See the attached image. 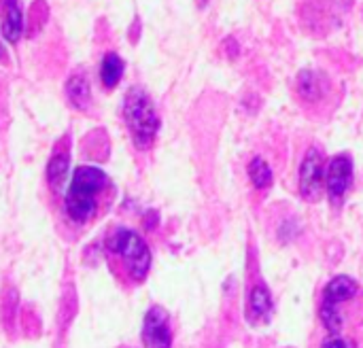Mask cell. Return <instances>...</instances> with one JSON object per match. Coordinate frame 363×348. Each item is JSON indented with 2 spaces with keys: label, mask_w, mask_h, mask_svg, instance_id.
Here are the masks:
<instances>
[{
  "label": "cell",
  "mask_w": 363,
  "mask_h": 348,
  "mask_svg": "<svg viewBox=\"0 0 363 348\" xmlns=\"http://www.w3.org/2000/svg\"><path fill=\"white\" fill-rule=\"evenodd\" d=\"M323 155L317 147L308 149L300 166V193L306 202H319L323 193Z\"/></svg>",
  "instance_id": "cell-5"
},
{
  "label": "cell",
  "mask_w": 363,
  "mask_h": 348,
  "mask_svg": "<svg viewBox=\"0 0 363 348\" xmlns=\"http://www.w3.org/2000/svg\"><path fill=\"white\" fill-rule=\"evenodd\" d=\"M143 344L145 348H170L172 332L168 313L162 306H151L143 321Z\"/></svg>",
  "instance_id": "cell-6"
},
{
  "label": "cell",
  "mask_w": 363,
  "mask_h": 348,
  "mask_svg": "<svg viewBox=\"0 0 363 348\" xmlns=\"http://www.w3.org/2000/svg\"><path fill=\"white\" fill-rule=\"evenodd\" d=\"M321 323L328 336H353L363 327V289L351 276H336L323 289Z\"/></svg>",
  "instance_id": "cell-3"
},
{
  "label": "cell",
  "mask_w": 363,
  "mask_h": 348,
  "mask_svg": "<svg viewBox=\"0 0 363 348\" xmlns=\"http://www.w3.org/2000/svg\"><path fill=\"white\" fill-rule=\"evenodd\" d=\"M123 70H125V64L123 60L115 53V51H108L104 57H102V66H100V81L106 89H113L117 87V83L121 81L123 77Z\"/></svg>",
  "instance_id": "cell-13"
},
{
  "label": "cell",
  "mask_w": 363,
  "mask_h": 348,
  "mask_svg": "<svg viewBox=\"0 0 363 348\" xmlns=\"http://www.w3.org/2000/svg\"><path fill=\"white\" fill-rule=\"evenodd\" d=\"M123 119L130 130L134 147L140 151L151 149L160 130V117L151 96L143 87L128 89L123 100Z\"/></svg>",
  "instance_id": "cell-4"
},
{
  "label": "cell",
  "mask_w": 363,
  "mask_h": 348,
  "mask_svg": "<svg viewBox=\"0 0 363 348\" xmlns=\"http://www.w3.org/2000/svg\"><path fill=\"white\" fill-rule=\"evenodd\" d=\"M0 32L11 45H15L23 30V13L19 0H0Z\"/></svg>",
  "instance_id": "cell-11"
},
{
  "label": "cell",
  "mask_w": 363,
  "mask_h": 348,
  "mask_svg": "<svg viewBox=\"0 0 363 348\" xmlns=\"http://www.w3.org/2000/svg\"><path fill=\"white\" fill-rule=\"evenodd\" d=\"M104 259L115 281L125 289L143 285L151 270V251L147 242L140 234L123 225H117L106 234Z\"/></svg>",
  "instance_id": "cell-2"
},
{
  "label": "cell",
  "mask_w": 363,
  "mask_h": 348,
  "mask_svg": "<svg viewBox=\"0 0 363 348\" xmlns=\"http://www.w3.org/2000/svg\"><path fill=\"white\" fill-rule=\"evenodd\" d=\"M66 98L77 111H87L91 104V87L85 72H74L66 81Z\"/></svg>",
  "instance_id": "cell-12"
},
{
  "label": "cell",
  "mask_w": 363,
  "mask_h": 348,
  "mask_svg": "<svg viewBox=\"0 0 363 348\" xmlns=\"http://www.w3.org/2000/svg\"><path fill=\"white\" fill-rule=\"evenodd\" d=\"M62 145L55 147L53 155L49 157L47 164V183L53 196L64 193V185L68 179V168H70V153H68V138L60 140Z\"/></svg>",
  "instance_id": "cell-9"
},
{
  "label": "cell",
  "mask_w": 363,
  "mask_h": 348,
  "mask_svg": "<svg viewBox=\"0 0 363 348\" xmlns=\"http://www.w3.org/2000/svg\"><path fill=\"white\" fill-rule=\"evenodd\" d=\"M353 176V162L349 155H338L330 162L328 172H325V185L330 191V198L342 200Z\"/></svg>",
  "instance_id": "cell-8"
},
{
  "label": "cell",
  "mask_w": 363,
  "mask_h": 348,
  "mask_svg": "<svg viewBox=\"0 0 363 348\" xmlns=\"http://www.w3.org/2000/svg\"><path fill=\"white\" fill-rule=\"evenodd\" d=\"M330 81L317 70H302L298 74V96L306 104H319L328 98Z\"/></svg>",
  "instance_id": "cell-10"
},
{
  "label": "cell",
  "mask_w": 363,
  "mask_h": 348,
  "mask_svg": "<svg viewBox=\"0 0 363 348\" xmlns=\"http://www.w3.org/2000/svg\"><path fill=\"white\" fill-rule=\"evenodd\" d=\"M249 176L257 189H268L272 185V170L266 164V159H262V157H255L249 164Z\"/></svg>",
  "instance_id": "cell-14"
},
{
  "label": "cell",
  "mask_w": 363,
  "mask_h": 348,
  "mask_svg": "<svg viewBox=\"0 0 363 348\" xmlns=\"http://www.w3.org/2000/svg\"><path fill=\"white\" fill-rule=\"evenodd\" d=\"M0 62H6V51H4L2 43H0Z\"/></svg>",
  "instance_id": "cell-16"
},
{
  "label": "cell",
  "mask_w": 363,
  "mask_h": 348,
  "mask_svg": "<svg viewBox=\"0 0 363 348\" xmlns=\"http://www.w3.org/2000/svg\"><path fill=\"white\" fill-rule=\"evenodd\" d=\"M115 198L117 187L106 172L96 166H79L62 198L64 225L85 232L111 211Z\"/></svg>",
  "instance_id": "cell-1"
},
{
  "label": "cell",
  "mask_w": 363,
  "mask_h": 348,
  "mask_svg": "<svg viewBox=\"0 0 363 348\" xmlns=\"http://www.w3.org/2000/svg\"><path fill=\"white\" fill-rule=\"evenodd\" d=\"M247 321L251 327H262L268 325L272 319V298L270 291L266 289L264 283H257L251 287L249 298H247Z\"/></svg>",
  "instance_id": "cell-7"
},
{
  "label": "cell",
  "mask_w": 363,
  "mask_h": 348,
  "mask_svg": "<svg viewBox=\"0 0 363 348\" xmlns=\"http://www.w3.org/2000/svg\"><path fill=\"white\" fill-rule=\"evenodd\" d=\"M321 348H359L353 336H328Z\"/></svg>",
  "instance_id": "cell-15"
}]
</instances>
